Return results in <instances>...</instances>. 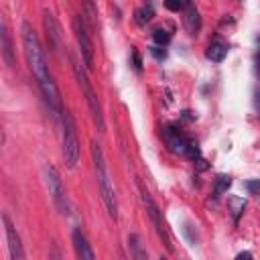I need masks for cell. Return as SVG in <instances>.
I'll use <instances>...</instances> for the list:
<instances>
[{
  "instance_id": "11",
  "label": "cell",
  "mask_w": 260,
  "mask_h": 260,
  "mask_svg": "<svg viewBox=\"0 0 260 260\" xmlns=\"http://www.w3.org/2000/svg\"><path fill=\"white\" fill-rule=\"evenodd\" d=\"M0 45H2V57H4V63H6L8 67H14V65H16L14 47H12L10 30H8V26H6V20H4V18L0 20Z\"/></svg>"
},
{
  "instance_id": "4",
  "label": "cell",
  "mask_w": 260,
  "mask_h": 260,
  "mask_svg": "<svg viewBox=\"0 0 260 260\" xmlns=\"http://www.w3.org/2000/svg\"><path fill=\"white\" fill-rule=\"evenodd\" d=\"M138 191H140L142 205H144V209H146V213H148V217H150V221H152V228L156 230V234H158V238L162 240V244L167 246V250H173V242H171V236H169V230H167L162 211L158 209V205H156V201L152 199L150 191H148L142 183H138Z\"/></svg>"
},
{
  "instance_id": "20",
  "label": "cell",
  "mask_w": 260,
  "mask_h": 260,
  "mask_svg": "<svg viewBox=\"0 0 260 260\" xmlns=\"http://www.w3.org/2000/svg\"><path fill=\"white\" fill-rule=\"evenodd\" d=\"M185 156H189L191 160H201V158H199V146H197V142H195V140H191V138H189V144H187V152H185Z\"/></svg>"
},
{
  "instance_id": "6",
  "label": "cell",
  "mask_w": 260,
  "mask_h": 260,
  "mask_svg": "<svg viewBox=\"0 0 260 260\" xmlns=\"http://www.w3.org/2000/svg\"><path fill=\"white\" fill-rule=\"evenodd\" d=\"M43 173H45V183H47V189H49V195H51V199H53L55 209H57L61 215L69 213V199H67L63 181H61V177H59V171H57L51 162H47V165L43 167Z\"/></svg>"
},
{
  "instance_id": "26",
  "label": "cell",
  "mask_w": 260,
  "mask_h": 260,
  "mask_svg": "<svg viewBox=\"0 0 260 260\" xmlns=\"http://www.w3.org/2000/svg\"><path fill=\"white\" fill-rule=\"evenodd\" d=\"M234 260H252V252H240Z\"/></svg>"
},
{
  "instance_id": "22",
  "label": "cell",
  "mask_w": 260,
  "mask_h": 260,
  "mask_svg": "<svg viewBox=\"0 0 260 260\" xmlns=\"http://www.w3.org/2000/svg\"><path fill=\"white\" fill-rule=\"evenodd\" d=\"M150 53H152V57H154V59H158V61H162V59L167 57L165 47H158V45H152V47H150Z\"/></svg>"
},
{
  "instance_id": "19",
  "label": "cell",
  "mask_w": 260,
  "mask_h": 260,
  "mask_svg": "<svg viewBox=\"0 0 260 260\" xmlns=\"http://www.w3.org/2000/svg\"><path fill=\"white\" fill-rule=\"evenodd\" d=\"M230 185H232V179H230V177H225V175L217 177V181H215V195H217V197L223 195V193L228 191Z\"/></svg>"
},
{
  "instance_id": "14",
  "label": "cell",
  "mask_w": 260,
  "mask_h": 260,
  "mask_svg": "<svg viewBox=\"0 0 260 260\" xmlns=\"http://www.w3.org/2000/svg\"><path fill=\"white\" fill-rule=\"evenodd\" d=\"M205 55H207V59H211L213 63H221V61L225 59V55H228V43H225L221 37H215V39L209 43Z\"/></svg>"
},
{
  "instance_id": "16",
  "label": "cell",
  "mask_w": 260,
  "mask_h": 260,
  "mask_svg": "<svg viewBox=\"0 0 260 260\" xmlns=\"http://www.w3.org/2000/svg\"><path fill=\"white\" fill-rule=\"evenodd\" d=\"M152 16H154V10H152V6L150 4H144V6H140V8H136V12H134V20L142 26V24H146V22H150L152 20Z\"/></svg>"
},
{
  "instance_id": "28",
  "label": "cell",
  "mask_w": 260,
  "mask_h": 260,
  "mask_svg": "<svg viewBox=\"0 0 260 260\" xmlns=\"http://www.w3.org/2000/svg\"><path fill=\"white\" fill-rule=\"evenodd\" d=\"M258 75H260V63H258Z\"/></svg>"
},
{
  "instance_id": "3",
  "label": "cell",
  "mask_w": 260,
  "mask_h": 260,
  "mask_svg": "<svg viewBox=\"0 0 260 260\" xmlns=\"http://www.w3.org/2000/svg\"><path fill=\"white\" fill-rule=\"evenodd\" d=\"M71 65H73V75H75V79H77V85H79V89H81V93H83V98H85V102H87V108H89V112H91V118H93L98 130L104 132V128H106V124H104V114H102L100 100H98V95H95V91H93V87H91V81H89V77H87L83 65H81L73 55H71Z\"/></svg>"
},
{
  "instance_id": "8",
  "label": "cell",
  "mask_w": 260,
  "mask_h": 260,
  "mask_svg": "<svg viewBox=\"0 0 260 260\" xmlns=\"http://www.w3.org/2000/svg\"><path fill=\"white\" fill-rule=\"evenodd\" d=\"M2 223H4V236H6V244H8V254L10 260H26L24 256V246L20 240V234L16 232L14 223L10 221V217L4 213L2 215Z\"/></svg>"
},
{
  "instance_id": "27",
  "label": "cell",
  "mask_w": 260,
  "mask_h": 260,
  "mask_svg": "<svg viewBox=\"0 0 260 260\" xmlns=\"http://www.w3.org/2000/svg\"><path fill=\"white\" fill-rule=\"evenodd\" d=\"M256 106L260 108V93H256Z\"/></svg>"
},
{
  "instance_id": "24",
  "label": "cell",
  "mask_w": 260,
  "mask_h": 260,
  "mask_svg": "<svg viewBox=\"0 0 260 260\" xmlns=\"http://www.w3.org/2000/svg\"><path fill=\"white\" fill-rule=\"evenodd\" d=\"M49 260H61V250L57 244L51 246V252H49Z\"/></svg>"
},
{
  "instance_id": "7",
  "label": "cell",
  "mask_w": 260,
  "mask_h": 260,
  "mask_svg": "<svg viewBox=\"0 0 260 260\" xmlns=\"http://www.w3.org/2000/svg\"><path fill=\"white\" fill-rule=\"evenodd\" d=\"M73 32H75V41L79 45V53L83 57V63L91 69L93 67V43H91L87 20H85L83 14H75L73 16Z\"/></svg>"
},
{
  "instance_id": "29",
  "label": "cell",
  "mask_w": 260,
  "mask_h": 260,
  "mask_svg": "<svg viewBox=\"0 0 260 260\" xmlns=\"http://www.w3.org/2000/svg\"><path fill=\"white\" fill-rule=\"evenodd\" d=\"M160 260H169V258H165V256H160Z\"/></svg>"
},
{
  "instance_id": "2",
  "label": "cell",
  "mask_w": 260,
  "mask_h": 260,
  "mask_svg": "<svg viewBox=\"0 0 260 260\" xmlns=\"http://www.w3.org/2000/svg\"><path fill=\"white\" fill-rule=\"evenodd\" d=\"M91 158H93V167H95V179H98V187L102 193V201L106 205V211L112 219H118V199H116V189L106 165V156L104 150L98 142H91Z\"/></svg>"
},
{
  "instance_id": "21",
  "label": "cell",
  "mask_w": 260,
  "mask_h": 260,
  "mask_svg": "<svg viewBox=\"0 0 260 260\" xmlns=\"http://www.w3.org/2000/svg\"><path fill=\"white\" fill-rule=\"evenodd\" d=\"M187 4H189V2H183V0H167V2H165V6H167L169 10H185Z\"/></svg>"
},
{
  "instance_id": "15",
  "label": "cell",
  "mask_w": 260,
  "mask_h": 260,
  "mask_svg": "<svg viewBox=\"0 0 260 260\" xmlns=\"http://www.w3.org/2000/svg\"><path fill=\"white\" fill-rule=\"evenodd\" d=\"M128 248H130L132 260H150L146 248L142 246V238L138 234H130L128 236Z\"/></svg>"
},
{
  "instance_id": "23",
  "label": "cell",
  "mask_w": 260,
  "mask_h": 260,
  "mask_svg": "<svg viewBox=\"0 0 260 260\" xmlns=\"http://www.w3.org/2000/svg\"><path fill=\"white\" fill-rule=\"evenodd\" d=\"M246 189H248L252 195L260 193V179H258V181H248V183H246Z\"/></svg>"
},
{
  "instance_id": "1",
  "label": "cell",
  "mask_w": 260,
  "mask_h": 260,
  "mask_svg": "<svg viewBox=\"0 0 260 260\" xmlns=\"http://www.w3.org/2000/svg\"><path fill=\"white\" fill-rule=\"evenodd\" d=\"M20 37H22V47H24V57L28 61V67L39 83V89H41V95L51 112V116L57 120L63 116V104H61V93H59V87L51 75V69H49V63H47V55L41 47V41H39V35L35 32V28L30 26V22H22L20 24Z\"/></svg>"
},
{
  "instance_id": "5",
  "label": "cell",
  "mask_w": 260,
  "mask_h": 260,
  "mask_svg": "<svg viewBox=\"0 0 260 260\" xmlns=\"http://www.w3.org/2000/svg\"><path fill=\"white\" fill-rule=\"evenodd\" d=\"M61 122H63V146H61L63 160L69 169H73L79 160V138H77L75 122H73L69 112H63Z\"/></svg>"
},
{
  "instance_id": "9",
  "label": "cell",
  "mask_w": 260,
  "mask_h": 260,
  "mask_svg": "<svg viewBox=\"0 0 260 260\" xmlns=\"http://www.w3.org/2000/svg\"><path fill=\"white\" fill-rule=\"evenodd\" d=\"M162 136H165V142H167V146H169L171 152H175V154H185L187 152L189 138L177 126H165Z\"/></svg>"
},
{
  "instance_id": "12",
  "label": "cell",
  "mask_w": 260,
  "mask_h": 260,
  "mask_svg": "<svg viewBox=\"0 0 260 260\" xmlns=\"http://www.w3.org/2000/svg\"><path fill=\"white\" fill-rule=\"evenodd\" d=\"M43 22H45V30H47V39L53 51L59 49L61 45V35H59V24L55 22V16L49 10H43Z\"/></svg>"
},
{
  "instance_id": "25",
  "label": "cell",
  "mask_w": 260,
  "mask_h": 260,
  "mask_svg": "<svg viewBox=\"0 0 260 260\" xmlns=\"http://www.w3.org/2000/svg\"><path fill=\"white\" fill-rule=\"evenodd\" d=\"M132 63H134V69H136V71H140V69H142V61H140V55H138V51H136V49L132 51Z\"/></svg>"
},
{
  "instance_id": "17",
  "label": "cell",
  "mask_w": 260,
  "mask_h": 260,
  "mask_svg": "<svg viewBox=\"0 0 260 260\" xmlns=\"http://www.w3.org/2000/svg\"><path fill=\"white\" fill-rule=\"evenodd\" d=\"M228 207H230V211H232L234 221L238 223V219H240V215H242V211H244V207H246V201H244L242 197H230V199H228Z\"/></svg>"
},
{
  "instance_id": "13",
  "label": "cell",
  "mask_w": 260,
  "mask_h": 260,
  "mask_svg": "<svg viewBox=\"0 0 260 260\" xmlns=\"http://www.w3.org/2000/svg\"><path fill=\"white\" fill-rule=\"evenodd\" d=\"M183 24L187 28L189 35H197L199 28H201V16H199V10L195 4H187V8L183 10Z\"/></svg>"
},
{
  "instance_id": "10",
  "label": "cell",
  "mask_w": 260,
  "mask_h": 260,
  "mask_svg": "<svg viewBox=\"0 0 260 260\" xmlns=\"http://www.w3.org/2000/svg\"><path fill=\"white\" fill-rule=\"evenodd\" d=\"M71 242H73V248H75V254H77V260H95V254H93V248L87 240V236L75 228L73 234H71Z\"/></svg>"
},
{
  "instance_id": "18",
  "label": "cell",
  "mask_w": 260,
  "mask_h": 260,
  "mask_svg": "<svg viewBox=\"0 0 260 260\" xmlns=\"http://www.w3.org/2000/svg\"><path fill=\"white\" fill-rule=\"evenodd\" d=\"M152 39H154V43H156L158 47H167L169 41H171V32L158 26V28H154V32H152Z\"/></svg>"
}]
</instances>
